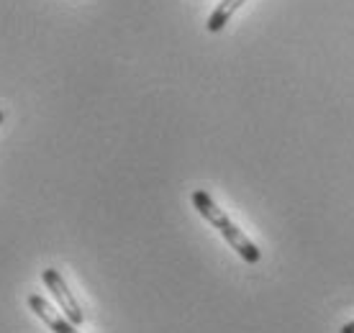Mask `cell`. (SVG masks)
<instances>
[{"instance_id": "1", "label": "cell", "mask_w": 354, "mask_h": 333, "mask_svg": "<svg viewBox=\"0 0 354 333\" xmlns=\"http://www.w3.org/2000/svg\"><path fill=\"white\" fill-rule=\"evenodd\" d=\"M193 205H195V211L201 213V216H203L213 228H218V234L229 241L231 249H236V254H239L244 262L257 264L259 259H262L257 246L249 241V236H244V231L236 228V223H234V220H231L229 216H226V213H223L221 208L211 200V195L205 193V190H195Z\"/></svg>"}, {"instance_id": "2", "label": "cell", "mask_w": 354, "mask_h": 333, "mask_svg": "<svg viewBox=\"0 0 354 333\" xmlns=\"http://www.w3.org/2000/svg\"><path fill=\"white\" fill-rule=\"evenodd\" d=\"M44 285L49 289H52L54 300L59 303V310H62L64 316L70 318L75 325H82V321H85V313H82L80 303L75 300V295L70 292V287H67V282L62 280V274L57 272V269H44Z\"/></svg>"}, {"instance_id": "3", "label": "cell", "mask_w": 354, "mask_h": 333, "mask_svg": "<svg viewBox=\"0 0 354 333\" xmlns=\"http://www.w3.org/2000/svg\"><path fill=\"white\" fill-rule=\"evenodd\" d=\"M28 307H31L36 316L41 318V321H44L54 333H80L77 331V325L72 323L70 318L59 316V313H57V310H54V307L41 298V295H28Z\"/></svg>"}, {"instance_id": "4", "label": "cell", "mask_w": 354, "mask_h": 333, "mask_svg": "<svg viewBox=\"0 0 354 333\" xmlns=\"http://www.w3.org/2000/svg\"><path fill=\"white\" fill-rule=\"evenodd\" d=\"M241 3H244V0H221V3H218V8L213 10L211 18H208V23H205L208 31H213V34H216V31H221V28L229 23V18L236 13V8H239Z\"/></svg>"}, {"instance_id": "5", "label": "cell", "mask_w": 354, "mask_h": 333, "mask_svg": "<svg viewBox=\"0 0 354 333\" xmlns=\"http://www.w3.org/2000/svg\"><path fill=\"white\" fill-rule=\"evenodd\" d=\"M339 333H354V321H349V323L342 325V331Z\"/></svg>"}, {"instance_id": "6", "label": "cell", "mask_w": 354, "mask_h": 333, "mask_svg": "<svg viewBox=\"0 0 354 333\" xmlns=\"http://www.w3.org/2000/svg\"><path fill=\"white\" fill-rule=\"evenodd\" d=\"M0 123H3V111H0Z\"/></svg>"}]
</instances>
